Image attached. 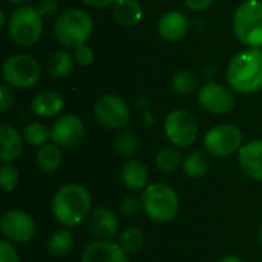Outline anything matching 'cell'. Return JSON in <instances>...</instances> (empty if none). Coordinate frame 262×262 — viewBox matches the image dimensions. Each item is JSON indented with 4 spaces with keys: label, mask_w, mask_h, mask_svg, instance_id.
Instances as JSON below:
<instances>
[{
    "label": "cell",
    "mask_w": 262,
    "mask_h": 262,
    "mask_svg": "<svg viewBox=\"0 0 262 262\" xmlns=\"http://www.w3.org/2000/svg\"><path fill=\"white\" fill-rule=\"evenodd\" d=\"M92 210V196L89 190L78 184L69 183L61 186L51 204V212L55 221L68 229L80 226L84 220H88Z\"/></svg>",
    "instance_id": "1"
},
{
    "label": "cell",
    "mask_w": 262,
    "mask_h": 262,
    "mask_svg": "<svg viewBox=\"0 0 262 262\" xmlns=\"http://www.w3.org/2000/svg\"><path fill=\"white\" fill-rule=\"evenodd\" d=\"M226 78L236 94L252 95L262 91V48H247L233 55L226 68Z\"/></svg>",
    "instance_id": "2"
},
{
    "label": "cell",
    "mask_w": 262,
    "mask_h": 262,
    "mask_svg": "<svg viewBox=\"0 0 262 262\" xmlns=\"http://www.w3.org/2000/svg\"><path fill=\"white\" fill-rule=\"evenodd\" d=\"M94 31V20L84 9L69 8L58 14L54 23L55 40L64 49H77L86 45Z\"/></svg>",
    "instance_id": "3"
},
{
    "label": "cell",
    "mask_w": 262,
    "mask_h": 262,
    "mask_svg": "<svg viewBox=\"0 0 262 262\" xmlns=\"http://www.w3.org/2000/svg\"><path fill=\"white\" fill-rule=\"evenodd\" d=\"M143 212L149 220L166 224L175 220L180 212V196L177 190L166 183H152L141 192Z\"/></svg>",
    "instance_id": "4"
},
{
    "label": "cell",
    "mask_w": 262,
    "mask_h": 262,
    "mask_svg": "<svg viewBox=\"0 0 262 262\" xmlns=\"http://www.w3.org/2000/svg\"><path fill=\"white\" fill-rule=\"evenodd\" d=\"M43 15L32 5L17 6L8 18L6 31L9 38L21 48L34 46L43 35Z\"/></svg>",
    "instance_id": "5"
},
{
    "label": "cell",
    "mask_w": 262,
    "mask_h": 262,
    "mask_svg": "<svg viewBox=\"0 0 262 262\" xmlns=\"http://www.w3.org/2000/svg\"><path fill=\"white\" fill-rule=\"evenodd\" d=\"M232 28L246 48H262V0H244L233 12Z\"/></svg>",
    "instance_id": "6"
},
{
    "label": "cell",
    "mask_w": 262,
    "mask_h": 262,
    "mask_svg": "<svg viewBox=\"0 0 262 262\" xmlns=\"http://www.w3.org/2000/svg\"><path fill=\"white\" fill-rule=\"evenodd\" d=\"M41 77V66L29 54H12L2 64V80L12 89H31Z\"/></svg>",
    "instance_id": "7"
},
{
    "label": "cell",
    "mask_w": 262,
    "mask_h": 262,
    "mask_svg": "<svg viewBox=\"0 0 262 262\" xmlns=\"http://www.w3.org/2000/svg\"><path fill=\"white\" fill-rule=\"evenodd\" d=\"M163 129L167 141L178 149H187L193 146L200 134L195 114L184 107L170 111L164 118Z\"/></svg>",
    "instance_id": "8"
},
{
    "label": "cell",
    "mask_w": 262,
    "mask_h": 262,
    "mask_svg": "<svg viewBox=\"0 0 262 262\" xmlns=\"http://www.w3.org/2000/svg\"><path fill=\"white\" fill-rule=\"evenodd\" d=\"M203 144L210 157L229 158L239 152L244 144V138L238 126L232 123H221L204 134Z\"/></svg>",
    "instance_id": "9"
},
{
    "label": "cell",
    "mask_w": 262,
    "mask_h": 262,
    "mask_svg": "<svg viewBox=\"0 0 262 262\" xmlns=\"http://www.w3.org/2000/svg\"><path fill=\"white\" fill-rule=\"evenodd\" d=\"M94 117L106 129L123 130L130 121L129 104L115 94H103L94 103Z\"/></svg>",
    "instance_id": "10"
},
{
    "label": "cell",
    "mask_w": 262,
    "mask_h": 262,
    "mask_svg": "<svg viewBox=\"0 0 262 262\" xmlns=\"http://www.w3.org/2000/svg\"><path fill=\"white\" fill-rule=\"evenodd\" d=\"M0 232L12 244H28L37 233V223L28 212L9 209L0 220Z\"/></svg>",
    "instance_id": "11"
},
{
    "label": "cell",
    "mask_w": 262,
    "mask_h": 262,
    "mask_svg": "<svg viewBox=\"0 0 262 262\" xmlns=\"http://www.w3.org/2000/svg\"><path fill=\"white\" fill-rule=\"evenodd\" d=\"M198 103L206 112L226 115L233 111L236 100L230 86L210 80L198 89Z\"/></svg>",
    "instance_id": "12"
},
{
    "label": "cell",
    "mask_w": 262,
    "mask_h": 262,
    "mask_svg": "<svg viewBox=\"0 0 262 262\" xmlns=\"http://www.w3.org/2000/svg\"><path fill=\"white\" fill-rule=\"evenodd\" d=\"M86 135L84 121L75 114H63L51 126V141L61 149L77 147Z\"/></svg>",
    "instance_id": "13"
},
{
    "label": "cell",
    "mask_w": 262,
    "mask_h": 262,
    "mask_svg": "<svg viewBox=\"0 0 262 262\" xmlns=\"http://www.w3.org/2000/svg\"><path fill=\"white\" fill-rule=\"evenodd\" d=\"M89 232L95 239L112 241L120 235V220L117 213L107 207H97L88 216Z\"/></svg>",
    "instance_id": "14"
},
{
    "label": "cell",
    "mask_w": 262,
    "mask_h": 262,
    "mask_svg": "<svg viewBox=\"0 0 262 262\" xmlns=\"http://www.w3.org/2000/svg\"><path fill=\"white\" fill-rule=\"evenodd\" d=\"M80 262H130V259L117 241L95 239L83 249Z\"/></svg>",
    "instance_id": "15"
},
{
    "label": "cell",
    "mask_w": 262,
    "mask_h": 262,
    "mask_svg": "<svg viewBox=\"0 0 262 262\" xmlns=\"http://www.w3.org/2000/svg\"><path fill=\"white\" fill-rule=\"evenodd\" d=\"M238 155V164L246 177L262 183V140H250L243 144Z\"/></svg>",
    "instance_id": "16"
},
{
    "label": "cell",
    "mask_w": 262,
    "mask_h": 262,
    "mask_svg": "<svg viewBox=\"0 0 262 262\" xmlns=\"http://www.w3.org/2000/svg\"><path fill=\"white\" fill-rule=\"evenodd\" d=\"M157 31L166 41H180L189 31V18L180 9L166 11L158 20Z\"/></svg>",
    "instance_id": "17"
},
{
    "label": "cell",
    "mask_w": 262,
    "mask_h": 262,
    "mask_svg": "<svg viewBox=\"0 0 262 262\" xmlns=\"http://www.w3.org/2000/svg\"><path fill=\"white\" fill-rule=\"evenodd\" d=\"M0 143H2L0 161L14 163L21 157L26 141L23 138V134L18 132L14 126L3 123L0 126Z\"/></svg>",
    "instance_id": "18"
},
{
    "label": "cell",
    "mask_w": 262,
    "mask_h": 262,
    "mask_svg": "<svg viewBox=\"0 0 262 262\" xmlns=\"http://www.w3.org/2000/svg\"><path fill=\"white\" fill-rule=\"evenodd\" d=\"M123 186L130 192H143L149 186V169L140 160H127L120 173Z\"/></svg>",
    "instance_id": "19"
},
{
    "label": "cell",
    "mask_w": 262,
    "mask_h": 262,
    "mask_svg": "<svg viewBox=\"0 0 262 262\" xmlns=\"http://www.w3.org/2000/svg\"><path fill=\"white\" fill-rule=\"evenodd\" d=\"M63 106H64L63 95L55 91L40 92L32 98V103H31L32 112L41 118H51V117L58 115L63 111Z\"/></svg>",
    "instance_id": "20"
},
{
    "label": "cell",
    "mask_w": 262,
    "mask_h": 262,
    "mask_svg": "<svg viewBox=\"0 0 262 262\" xmlns=\"http://www.w3.org/2000/svg\"><path fill=\"white\" fill-rule=\"evenodd\" d=\"M112 14L123 28H134L143 20V6L138 0H118L112 6Z\"/></svg>",
    "instance_id": "21"
},
{
    "label": "cell",
    "mask_w": 262,
    "mask_h": 262,
    "mask_svg": "<svg viewBox=\"0 0 262 262\" xmlns=\"http://www.w3.org/2000/svg\"><path fill=\"white\" fill-rule=\"evenodd\" d=\"M75 58L74 54L69 49H58L57 52H54L46 64V71L48 74L55 78V80H64L68 78L75 66Z\"/></svg>",
    "instance_id": "22"
},
{
    "label": "cell",
    "mask_w": 262,
    "mask_h": 262,
    "mask_svg": "<svg viewBox=\"0 0 262 262\" xmlns=\"http://www.w3.org/2000/svg\"><path fill=\"white\" fill-rule=\"evenodd\" d=\"M35 163L37 167L45 173H54L60 169L63 163V154L61 147L55 143H46L45 146L38 147L35 154Z\"/></svg>",
    "instance_id": "23"
},
{
    "label": "cell",
    "mask_w": 262,
    "mask_h": 262,
    "mask_svg": "<svg viewBox=\"0 0 262 262\" xmlns=\"http://www.w3.org/2000/svg\"><path fill=\"white\" fill-rule=\"evenodd\" d=\"M46 249L49 255L55 258H64L74 249V233L71 229H58L55 230L46 241Z\"/></svg>",
    "instance_id": "24"
},
{
    "label": "cell",
    "mask_w": 262,
    "mask_h": 262,
    "mask_svg": "<svg viewBox=\"0 0 262 262\" xmlns=\"http://www.w3.org/2000/svg\"><path fill=\"white\" fill-rule=\"evenodd\" d=\"M181 169H183L184 175L189 178H193V180L203 178L210 169L209 157L201 150H193L184 157Z\"/></svg>",
    "instance_id": "25"
},
{
    "label": "cell",
    "mask_w": 262,
    "mask_h": 262,
    "mask_svg": "<svg viewBox=\"0 0 262 262\" xmlns=\"http://www.w3.org/2000/svg\"><path fill=\"white\" fill-rule=\"evenodd\" d=\"M183 155L180 152L178 147L175 146H164L161 147L157 154H155V166L160 172H164V173H170V172H175L178 167L183 166Z\"/></svg>",
    "instance_id": "26"
},
{
    "label": "cell",
    "mask_w": 262,
    "mask_h": 262,
    "mask_svg": "<svg viewBox=\"0 0 262 262\" xmlns=\"http://www.w3.org/2000/svg\"><path fill=\"white\" fill-rule=\"evenodd\" d=\"M117 243L121 246V249L126 253L132 255V253L140 252L144 247L146 236H144L141 229L130 226V227H126L124 230L120 232V235L117 236Z\"/></svg>",
    "instance_id": "27"
},
{
    "label": "cell",
    "mask_w": 262,
    "mask_h": 262,
    "mask_svg": "<svg viewBox=\"0 0 262 262\" xmlns=\"http://www.w3.org/2000/svg\"><path fill=\"white\" fill-rule=\"evenodd\" d=\"M21 134H23L26 144L34 146V147H41L51 141V127H48L46 124H43L40 121L28 123L23 127Z\"/></svg>",
    "instance_id": "28"
},
{
    "label": "cell",
    "mask_w": 262,
    "mask_h": 262,
    "mask_svg": "<svg viewBox=\"0 0 262 262\" xmlns=\"http://www.w3.org/2000/svg\"><path fill=\"white\" fill-rule=\"evenodd\" d=\"M170 86H172L173 92H177L180 95H189L196 89L198 78L192 71L181 69V71H177L173 74V77L170 80Z\"/></svg>",
    "instance_id": "29"
},
{
    "label": "cell",
    "mask_w": 262,
    "mask_h": 262,
    "mask_svg": "<svg viewBox=\"0 0 262 262\" xmlns=\"http://www.w3.org/2000/svg\"><path fill=\"white\" fill-rule=\"evenodd\" d=\"M138 149V137L132 130H121L114 140V150L121 158H130Z\"/></svg>",
    "instance_id": "30"
},
{
    "label": "cell",
    "mask_w": 262,
    "mask_h": 262,
    "mask_svg": "<svg viewBox=\"0 0 262 262\" xmlns=\"http://www.w3.org/2000/svg\"><path fill=\"white\" fill-rule=\"evenodd\" d=\"M20 183V173L12 163H3L0 167V186L5 192H12Z\"/></svg>",
    "instance_id": "31"
},
{
    "label": "cell",
    "mask_w": 262,
    "mask_h": 262,
    "mask_svg": "<svg viewBox=\"0 0 262 262\" xmlns=\"http://www.w3.org/2000/svg\"><path fill=\"white\" fill-rule=\"evenodd\" d=\"M120 213L127 216V218H134L137 216L140 212H143V203H141V196H135V195H130V196H124L121 201H120Z\"/></svg>",
    "instance_id": "32"
},
{
    "label": "cell",
    "mask_w": 262,
    "mask_h": 262,
    "mask_svg": "<svg viewBox=\"0 0 262 262\" xmlns=\"http://www.w3.org/2000/svg\"><path fill=\"white\" fill-rule=\"evenodd\" d=\"M74 58H75V63L78 66H83V68H89L94 64L95 61V54L92 51L91 46L88 45H81L78 46L77 49H74Z\"/></svg>",
    "instance_id": "33"
},
{
    "label": "cell",
    "mask_w": 262,
    "mask_h": 262,
    "mask_svg": "<svg viewBox=\"0 0 262 262\" xmlns=\"http://www.w3.org/2000/svg\"><path fill=\"white\" fill-rule=\"evenodd\" d=\"M0 262H20L18 252L15 250L14 244L6 239L0 243Z\"/></svg>",
    "instance_id": "34"
},
{
    "label": "cell",
    "mask_w": 262,
    "mask_h": 262,
    "mask_svg": "<svg viewBox=\"0 0 262 262\" xmlns=\"http://www.w3.org/2000/svg\"><path fill=\"white\" fill-rule=\"evenodd\" d=\"M14 106V92L12 88L6 83L0 84V109L2 112H8Z\"/></svg>",
    "instance_id": "35"
},
{
    "label": "cell",
    "mask_w": 262,
    "mask_h": 262,
    "mask_svg": "<svg viewBox=\"0 0 262 262\" xmlns=\"http://www.w3.org/2000/svg\"><path fill=\"white\" fill-rule=\"evenodd\" d=\"M35 6L43 17H51L58 11V0H38Z\"/></svg>",
    "instance_id": "36"
},
{
    "label": "cell",
    "mask_w": 262,
    "mask_h": 262,
    "mask_svg": "<svg viewBox=\"0 0 262 262\" xmlns=\"http://www.w3.org/2000/svg\"><path fill=\"white\" fill-rule=\"evenodd\" d=\"M183 2H184L186 8L193 11V12L207 11L212 6V3H213V0H183Z\"/></svg>",
    "instance_id": "37"
},
{
    "label": "cell",
    "mask_w": 262,
    "mask_h": 262,
    "mask_svg": "<svg viewBox=\"0 0 262 262\" xmlns=\"http://www.w3.org/2000/svg\"><path fill=\"white\" fill-rule=\"evenodd\" d=\"M86 6L89 8H107V6H114L118 0H81Z\"/></svg>",
    "instance_id": "38"
},
{
    "label": "cell",
    "mask_w": 262,
    "mask_h": 262,
    "mask_svg": "<svg viewBox=\"0 0 262 262\" xmlns=\"http://www.w3.org/2000/svg\"><path fill=\"white\" fill-rule=\"evenodd\" d=\"M218 262H244L239 256H236V255H226V256H223L221 259Z\"/></svg>",
    "instance_id": "39"
},
{
    "label": "cell",
    "mask_w": 262,
    "mask_h": 262,
    "mask_svg": "<svg viewBox=\"0 0 262 262\" xmlns=\"http://www.w3.org/2000/svg\"><path fill=\"white\" fill-rule=\"evenodd\" d=\"M8 18H9V17H6L5 11H0V28H6V25H8Z\"/></svg>",
    "instance_id": "40"
},
{
    "label": "cell",
    "mask_w": 262,
    "mask_h": 262,
    "mask_svg": "<svg viewBox=\"0 0 262 262\" xmlns=\"http://www.w3.org/2000/svg\"><path fill=\"white\" fill-rule=\"evenodd\" d=\"M8 2L15 5V6H23V5H29L31 0H8Z\"/></svg>",
    "instance_id": "41"
},
{
    "label": "cell",
    "mask_w": 262,
    "mask_h": 262,
    "mask_svg": "<svg viewBox=\"0 0 262 262\" xmlns=\"http://www.w3.org/2000/svg\"><path fill=\"white\" fill-rule=\"evenodd\" d=\"M258 239H259V243H261L262 246V226L259 227V232H258Z\"/></svg>",
    "instance_id": "42"
}]
</instances>
